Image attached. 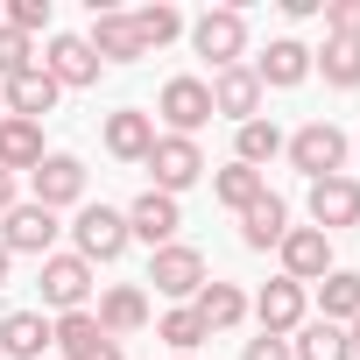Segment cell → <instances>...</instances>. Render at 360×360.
Wrapping results in <instances>:
<instances>
[{
	"mask_svg": "<svg viewBox=\"0 0 360 360\" xmlns=\"http://www.w3.org/2000/svg\"><path fill=\"white\" fill-rule=\"evenodd\" d=\"M240 360H290V339H269V332H262V339L240 346Z\"/></svg>",
	"mask_w": 360,
	"mask_h": 360,
	"instance_id": "cell-36",
	"label": "cell"
},
{
	"mask_svg": "<svg viewBox=\"0 0 360 360\" xmlns=\"http://www.w3.org/2000/svg\"><path fill=\"white\" fill-rule=\"evenodd\" d=\"M148 169H155V184H148V191L176 198V191H191L198 176H205V148H198L191 134H155V148H148Z\"/></svg>",
	"mask_w": 360,
	"mask_h": 360,
	"instance_id": "cell-5",
	"label": "cell"
},
{
	"mask_svg": "<svg viewBox=\"0 0 360 360\" xmlns=\"http://www.w3.org/2000/svg\"><path fill=\"white\" fill-rule=\"evenodd\" d=\"M0 120H8V106H0Z\"/></svg>",
	"mask_w": 360,
	"mask_h": 360,
	"instance_id": "cell-41",
	"label": "cell"
},
{
	"mask_svg": "<svg viewBox=\"0 0 360 360\" xmlns=\"http://www.w3.org/2000/svg\"><path fill=\"white\" fill-rule=\"evenodd\" d=\"M262 191H269V176H262V169H248V162H226V169L212 176V198H219L226 212H248Z\"/></svg>",
	"mask_w": 360,
	"mask_h": 360,
	"instance_id": "cell-29",
	"label": "cell"
},
{
	"mask_svg": "<svg viewBox=\"0 0 360 360\" xmlns=\"http://www.w3.org/2000/svg\"><path fill=\"white\" fill-rule=\"evenodd\" d=\"M318 318H325V325H353V318H360V276H353V269H332V276L318 283Z\"/></svg>",
	"mask_w": 360,
	"mask_h": 360,
	"instance_id": "cell-27",
	"label": "cell"
},
{
	"mask_svg": "<svg viewBox=\"0 0 360 360\" xmlns=\"http://www.w3.org/2000/svg\"><path fill=\"white\" fill-rule=\"evenodd\" d=\"M57 99H64V92H57V78H50L43 64H29L22 78L0 85V106H8L15 120H36V127H43V113H57Z\"/></svg>",
	"mask_w": 360,
	"mask_h": 360,
	"instance_id": "cell-17",
	"label": "cell"
},
{
	"mask_svg": "<svg viewBox=\"0 0 360 360\" xmlns=\"http://www.w3.org/2000/svg\"><path fill=\"white\" fill-rule=\"evenodd\" d=\"M71 255H78L85 269L120 262V255H127V212H113V205H78V219H71Z\"/></svg>",
	"mask_w": 360,
	"mask_h": 360,
	"instance_id": "cell-3",
	"label": "cell"
},
{
	"mask_svg": "<svg viewBox=\"0 0 360 360\" xmlns=\"http://www.w3.org/2000/svg\"><path fill=\"white\" fill-rule=\"evenodd\" d=\"M311 226L318 233L360 226V184H353V176H325V184H311Z\"/></svg>",
	"mask_w": 360,
	"mask_h": 360,
	"instance_id": "cell-20",
	"label": "cell"
},
{
	"mask_svg": "<svg viewBox=\"0 0 360 360\" xmlns=\"http://www.w3.org/2000/svg\"><path fill=\"white\" fill-rule=\"evenodd\" d=\"M155 113H162L169 134H191V141H198V127L212 120V92H205V78H169V85L155 92Z\"/></svg>",
	"mask_w": 360,
	"mask_h": 360,
	"instance_id": "cell-10",
	"label": "cell"
},
{
	"mask_svg": "<svg viewBox=\"0 0 360 360\" xmlns=\"http://www.w3.org/2000/svg\"><path fill=\"white\" fill-rule=\"evenodd\" d=\"M36 64V50H29V36H15L8 22H0V85H8V78H22Z\"/></svg>",
	"mask_w": 360,
	"mask_h": 360,
	"instance_id": "cell-34",
	"label": "cell"
},
{
	"mask_svg": "<svg viewBox=\"0 0 360 360\" xmlns=\"http://www.w3.org/2000/svg\"><path fill=\"white\" fill-rule=\"evenodd\" d=\"M176 360H191V353H176Z\"/></svg>",
	"mask_w": 360,
	"mask_h": 360,
	"instance_id": "cell-42",
	"label": "cell"
},
{
	"mask_svg": "<svg viewBox=\"0 0 360 360\" xmlns=\"http://www.w3.org/2000/svg\"><path fill=\"white\" fill-rule=\"evenodd\" d=\"M283 233H290V205H283L276 191H262V198L240 212V248L269 255V248H283Z\"/></svg>",
	"mask_w": 360,
	"mask_h": 360,
	"instance_id": "cell-23",
	"label": "cell"
},
{
	"mask_svg": "<svg viewBox=\"0 0 360 360\" xmlns=\"http://www.w3.org/2000/svg\"><path fill=\"white\" fill-rule=\"evenodd\" d=\"M290 360H353V339H346V325L304 318V325L290 332Z\"/></svg>",
	"mask_w": 360,
	"mask_h": 360,
	"instance_id": "cell-25",
	"label": "cell"
},
{
	"mask_svg": "<svg viewBox=\"0 0 360 360\" xmlns=\"http://www.w3.org/2000/svg\"><path fill=\"white\" fill-rule=\"evenodd\" d=\"M248 311H255V325H262L269 339H290V332L311 318V290H304V283H290V276H269V283L255 290V304H248Z\"/></svg>",
	"mask_w": 360,
	"mask_h": 360,
	"instance_id": "cell-6",
	"label": "cell"
},
{
	"mask_svg": "<svg viewBox=\"0 0 360 360\" xmlns=\"http://www.w3.org/2000/svg\"><path fill=\"white\" fill-rule=\"evenodd\" d=\"M29 184H36V205H43V212L85 205V162H78V155H64V148H50V155L29 169Z\"/></svg>",
	"mask_w": 360,
	"mask_h": 360,
	"instance_id": "cell-9",
	"label": "cell"
},
{
	"mask_svg": "<svg viewBox=\"0 0 360 360\" xmlns=\"http://www.w3.org/2000/svg\"><path fill=\"white\" fill-rule=\"evenodd\" d=\"M205 255L191 248V240H169V248H155L148 255V283H155V297H176V304H191L198 290H205Z\"/></svg>",
	"mask_w": 360,
	"mask_h": 360,
	"instance_id": "cell-4",
	"label": "cell"
},
{
	"mask_svg": "<svg viewBox=\"0 0 360 360\" xmlns=\"http://www.w3.org/2000/svg\"><path fill=\"white\" fill-rule=\"evenodd\" d=\"M92 57L99 64H134V57H148L141 50V36H134V15H120V8H92Z\"/></svg>",
	"mask_w": 360,
	"mask_h": 360,
	"instance_id": "cell-18",
	"label": "cell"
},
{
	"mask_svg": "<svg viewBox=\"0 0 360 360\" xmlns=\"http://www.w3.org/2000/svg\"><path fill=\"white\" fill-rule=\"evenodd\" d=\"M283 155H290V169L311 176V184H325V176H346L353 141H346V127H332V120H304L297 134H283Z\"/></svg>",
	"mask_w": 360,
	"mask_h": 360,
	"instance_id": "cell-1",
	"label": "cell"
},
{
	"mask_svg": "<svg viewBox=\"0 0 360 360\" xmlns=\"http://www.w3.org/2000/svg\"><path fill=\"white\" fill-rule=\"evenodd\" d=\"M8 276H15V255H8V248H0V283H8Z\"/></svg>",
	"mask_w": 360,
	"mask_h": 360,
	"instance_id": "cell-39",
	"label": "cell"
},
{
	"mask_svg": "<svg viewBox=\"0 0 360 360\" xmlns=\"http://www.w3.org/2000/svg\"><path fill=\"white\" fill-rule=\"evenodd\" d=\"M155 339H162V346H176V353H191V346H198V339H212V332L198 325V311H191V304H176V311H162Z\"/></svg>",
	"mask_w": 360,
	"mask_h": 360,
	"instance_id": "cell-32",
	"label": "cell"
},
{
	"mask_svg": "<svg viewBox=\"0 0 360 360\" xmlns=\"http://www.w3.org/2000/svg\"><path fill=\"white\" fill-rule=\"evenodd\" d=\"M50 346H57V332H50L43 311H8L0 318V360H43Z\"/></svg>",
	"mask_w": 360,
	"mask_h": 360,
	"instance_id": "cell-22",
	"label": "cell"
},
{
	"mask_svg": "<svg viewBox=\"0 0 360 360\" xmlns=\"http://www.w3.org/2000/svg\"><path fill=\"white\" fill-rule=\"evenodd\" d=\"M248 71L262 78V92H290V85H304V78H311V50H304L297 36H276Z\"/></svg>",
	"mask_w": 360,
	"mask_h": 360,
	"instance_id": "cell-19",
	"label": "cell"
},
{
	"mask_svg": "<svg viewBox=\"0 0 360 360\" xmlns=\"http://www.w3.org/2000/svg\"><path fill=\"white\" fill-rule=\"evenodd\" d=\"M325 43H360V0H325Z\"/></svg>",
	"mask_w": 360,
	"mask_h": 360,
	"instance_id": "cell-33",
	"label": "cell"
},
{
	"mask_svg": "<svg viewBox=\"0 0 360 360\" xmlns=\"http://www.w3.org/2000/svg\"><path fill=\"white\" fill-rule=\"evenodd\" d=\"M346 339H353V360H360V318H353V325H346Z\"/></svg>",
	"mask_w": 360,
	"mask_h": 360,
	"instance_id": "cell-40",
	"label": "cell"
},
{
	"mask_svg": "<svg viewBox=\"0 0 360 360\" xmlns=\"http://www.w3.org/2000/svg\"><path fill=\"white\" fill-rule=\"evenodd\" d=\"M57 212H43L36 198H15V212L8 219H0V248H8V255H36V262H50L57 255Z\"/></svg>",
	"mask_w": 360,
	"mask_h": 360,
	"instance_id": "cell-7",
	"label": "cell"
},
{
	"mask_svg": "<svg viewBox=\"0 0 360 360\" xmlns=\"http://www.w3.org/2000/svg\"><path fill=\"white\" fill-rule=\"evenodd\" d=\"M205 92H212V113H226L233 127H240V120H262V78H255L248 64L212 71V78H205Z\"/></svg>",
	"mask_w": 360,
	"mask_h": 360,
	"instance_id": "cell-16",
	"label": "cell"
},
{
	"mask_svg": "<svg viewBox=\"0 0 360 360\" xmlns=\"http://www.w3.org/2000/svg\"><path fill=\"white\" fill-rule=\"evenodd\" d=\"M8 212H15V176L0 169V219H8Z\"/></svg>",
	"mask_w": 360,
	"mask_h": 360,
	"instance_id": "cell-38",
	"label": "cell"
},
{
	"mask_svg": "<svg viewBox=\"0 0 360 360\" xmlns=\"http://www.w3.org/2000/svg\"><path fill=\"white\" fill-rule=\"evenodd\" d=\"M36 290H43V304L64 318V311H92V269L78 262V255H50V262H36Z\"/></svg>",
	"mask_w": 360,
	"mask_h": 360,
	"instance_id": "cell-8",
	"label": "cell"
},
{
	"mask_svg": "<svg viewBox=\"0 0 360 360\" xmlns=\"http://www.w3.org/2000/svg\"><path fill=\"white\" fill-rule=\"evenodd\" d=\"M276 255H283V276H290V283H304V290L332 276V233H318V226H290Z\"/></svg>",
	"mask_w": 360,
	"mask_h": 360,
	"instance_id": "cell-11",
	"label": "cell"
},
{
	"mask_svg": "<svg viewBox=\"0 0 360 360\" xmlns=\"http://www.w3.org/2000/svg\"><path fill=\"white\" fill-rule=\"evenodd\" d=\"M99 141H106L113 162H148V148H155V113H148V106H120V113H106Z\"/></svg>",
	"mask_w": 360,
	"mask_h": 360,
	"instance_id": "cell-13",
	"label": "cell"
},
{
	"mask_svg": "<svg viewBox=\"0 0 360 360\" xmlns=\"http://www.w3.org/2000/svg\"><path fill=\"white\" fill-rule=\"evenodd\" d=\"M276 155H283V127H276V120H240V127H233V162L262 169V162H276Z\"/></svg>",
	"mask_w": 360,
	"mask_h": 360,
	"instance_id": "cell-28",
	"label": "cell"
},
{
	"mask_svg": "<svg viewBox=\"0 0 360 360\" xmlns=\"http://www.w3.org/2000/svg\"><path fill=\"white\" fill-rule=\"evenodd\" d=\"M283 15L290 22H311V15H325V0H283Z\"/></svg>",
	"mask_w": 360,
	"mask_h": 360,
	"instance_id": "cell-37",
	"label": "cell"
},
{
	"mask_svg": "<svg viewBox=\"0 0 360 360\" xmlns=\"http://www.w3.org/2000/svg\"><path fill=\"white\" fill-rule=\"evenodd\" d=\"M184 36H191V50H198L212 71L248 64V15H240V8H205L198 22H184Z\"/></svg>",
	"mask_w": 360,
	"mask_h": 360,
	"instance_id": "cell-2",
	"label": "cell"
},
{
	"mask_svg": "<svg viewBox=\"0 0 360 360\" xmlns=\"http://www.w3.org/2000/svg\"><path fill=\"white\" fill-rule=\"evenodd\" d=\"M311 71H325L332 92H360V43H325V50H311Z\"/></svg>",
	"mask_w": 360,
	"mask_h": 360,
	"instance_id": "cell-30",
	"label": "cell"
},
{
	"mask_svg": "<svg viewBox=\"0 0 360 360\" xmlns=\"http://www.w3.org/2000/svg\"><path fill=\"white\" fill-rule=\"evenodd\" d=\"M50 148H43V127L36 120H0V169H8V176H22V169H36Z\"/></svg>",
	"mask_w": 360,
	"mask_h": 360,
	"instance_id": "cell-26",
	"label": "cell"
},
{
	"mask_svg": "<svg viewBox=\"0 0 360 360\" xmlns=\"http://www.w3.org/2000/svg\"><path fill=\"white\" fill-rule=\"evenodd\" d=\"M50 332H57V353H64V360H127V353H120V339H113V332H99V318H92V311H64Z\"/></svg>",
	"mask_w": 360,
	"mask_h": 360,
	"instance_id": "cell-14",
	"label": "cell"
},
{
	"mask_svg": "<svg viewBox=\"0 0 360 360\" xmlns=\"http://www.w3.org/2000/svg\"><path fill=\"white\" fill-rule=\"evenodd\" d=\"M0 22H8L15 36H36V29H50V0H8Z\"/></svg>",
	"mask_w": 360,
	"mask_h": 360,
	"instance_id": "cell-35",
	"label": "cell"
},
{
	"mask_svg": "<svg viewBox=\"0 0 360 360\" xmlns=\"http://www.w3.org/2000/svg\"><path fill=\"white\" fill-rule=\"evenodd\" d=\"M99 332H113V339H134L141 325H148V290L141 283H113V290H99Z\"/></svg>",
	"mask_w": 360,
	"mask_h": 360,
	"instance_id": "cell-21",
	"label": "cell"
},
{
	"mask_svg": "<svg viewBox=\"0 0 360 360\" xmlns=\"http://www.w3.org/2000/svg\"><path fill=\"white\" fill-rule=\"evenodd\" d=\"M134 36H141V50H162V43L184 36V15H176L169 0H155V8H141V15H134Z\"/></svg>",
	"mask_w": 360,
	"mask_h": 360,
	"instance_id": "cell-31",
	"label": "cell"
},
{
	"mask_svg": "<svg viewBox=\"0 0 360 360\" xmlns=\"http://www.w3.org/2000/svg\"><path fill=\"white\" fill-rule=\"evenodd\" d=\"M191 311H198L205 332H240V325H248V297H240L233 283H205V290L191 297Z\"/></svg>",
	"mask_w": 360,
	"mask_h": 360,
	"instance_id": "cell-24",
	"label": "cell"
},
{
	"mask_svg": "<svg viewBox=\"0 0 360 360\" xmlns=\"http://www.w3.org/2000/svg\"><path fill=\"white\" fill-rule=\"evenodd\" d=\"M353 148H360V141H353Z\"/></svg>",
	"mask_w": 360,
	"mask_h": 360,
	"instance_id": "cell-43",
	"label": "cell"
},
{
	"mask_svg": "<svg viewBox=\"0 0 360 360\" xmlns=\"http://www.w3.org/2000/svg\"><path fill=\"white\" fill-rule=\"evenodd\" d=\"M176 226H184V205L162 198V191H141V198L127 205V240H148V255H155V248H169V240H176Z\"/></svg>",
	"mask_w": 360,
	"mask_h": 360,
	"instance_id": "cell-15",
	"label": "cell"
},
{
	"mask_svg": "<svg viewBox=\"0 0 360 360\" xmlns=\"http://www.w3.org/2000/svg\"><path fill=\"white\" fill-rule=\"evenodd\" d=\"M36 64L57 78V92H85V85H99V57H92L85 36H50V50H43Z\"/></svg>",
	"mask_w": 360,
	"mask_h": 360,
	"instance_id": "cell-12",
	"label": "cell"
}]
</instances>
